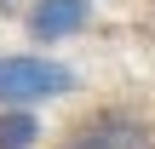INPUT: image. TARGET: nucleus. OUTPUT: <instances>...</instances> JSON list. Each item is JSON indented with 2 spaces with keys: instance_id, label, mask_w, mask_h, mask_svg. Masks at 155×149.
I'll return each instance as SVG.
<instances>
[{
  "instance_id": "obj_1",
  "label": "nucleus",
  "mask_w": 155,
  "mask_h": 149,
  "mask_svg": "<svg viewBox=\"0 0 155 149\" xmlns=\"http://www.w3.org/2000/svg\"><path fill=\"white\" fill-rule=\"evenodd\" d=\"M81 92V75L52 57L46 46L35 52H0V109H40V103H58Z\"/></svg>"
},
{
  "instance_id": "obj_2",
  "label": "nucleus",
  "mask_w": 155,
  "mask_h": 149,
  "mask_svg": "<svg viewBox=\"0 0 155 149\" xmlns=\"http://www.w3.org/2000/svg\"><path fill=\"white\" fill-rule=\"evenodd\" d=\"M58 149H150V126H144L138 109L109 103V109L81 115V121L63 132V144H58Z\"/></svg>"
},
{
  "instance_id": "obj_3",
  "label": "nucleus",
  "mask_w": 155,
  "mask_h": 149,
  "mask_svg": "<svg viewBox=\"0 0 155 149\" xmlns=\"http://www.w3.org/2000/svg\"><path fill=\"white\" fill-rule=\"evenodd\" d=\"M86 23H92V0H29L23 6V34L35 46H63L86 34Z\"/></svg>"
},
{
  "instance_id": "obj_4",
  "label": "nucleus",
  "mask_w": 155,
  "mask_h": 149,
  "mask_svg": "<svg viewBox=\"0 0 155 149\" xmlns=\"http://www.w3.org/2000/svg\"><path fill=\"white\" fill-rule=\"evenodd\" d=\"M0 149H40V115L35 109H0Z\"/></svg>"
},
{
  "instance_id": "obj_5",
  "label": "nucleus",
  "mask_w": 155,
  "mask_h": 149,
  "mask_svg": "<svg viewBox=\"0 0 155 149\" xmlns=\"http://www.w3.org/2000/svg\"><path fill=\"white\" fill-rule=\"evenodd\" d=\"M0 6H6V0H0Z\"/></svg>"
}]
</instances>
